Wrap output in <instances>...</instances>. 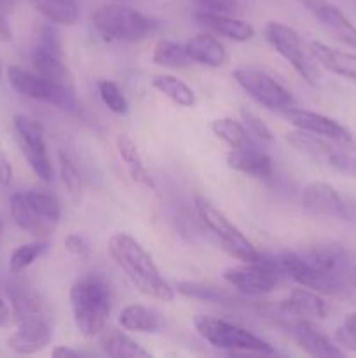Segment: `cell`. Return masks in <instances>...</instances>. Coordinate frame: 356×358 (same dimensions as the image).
<instances>
[{
  "label": "cell",
  "instance_id": "obj_1",
  "mask_svg": "<svg viewBox=\"0 0 356 358\" xmlns=\"http://www.w3.org/2000/svg\"><path fill=\"white\" fill-rule=\"evenodd\" d=\"M278 262L283 273L300 287L320 294H337L344 290L348 271V254L337 243H321L299 252H283Z\"/></svg>",
  "mask_w": 356,
  "mask_h": 358
},
{
  "label": "cell",
  "instance_id": "obj_2",
  "mask_svg": "<svg viewBox=\"0 0 356 358\" xmlns=\"http://www.w3.org/2000/svg\"><path fill=\"white\" fill-rule=\"evenodd\" d=\"M108 254L140 294L164 303L175 299V289L161 275L149 252L131 234L115 233L108 240Z\"/></svg>",
  "mask_w": 356,
  "mask_h": 358
},
{
  "label": "cell",
  "instance_id": "obj_3",
  "mask_svg": "<svg viewBox=\"0 0 356 358\" xmlns=\"http://www.w3.org/2000/svg\"><path fill=\"white\" fill-rule=\"evenodd\" d=\"M70 306L77 329L86 339L98 338L112 311V290L105 278L84 275L70 289Z\"/></svg>",
  "mask_w": 356,
  "mask_h": 358
},
{
  "label": "cell",
  "instance_id": "obj_4",
  "mask_svg": "<svg viewBox=\"0 0 356 358\" xmlns=\"http://www.w3.org/2000/svg\"><path fill=\"white\" fill-rule=\"evenodd\" d=\"M194 327L198 334L218 350L230 353H257V355H274L276 350L258 336L251 334L239 325L229 324L208 315H195Z\"/></svg>",
  "mask_w": 356,
  "mask_h": 358
},
{
  "label": "cell",
  "instance_id": "obj_5",
  "mask_svg": "<svg viewBox=\"0 0 356 358\" xmlns=\"http://www.w3.org/2000/svg\"><path fill=\"white\" fill-rule=\"evenodd\" d=\"M93 24L108 42H138L152 30V20L121 3H105L93 14Z\"/></svg>",
  "mask_w": 356,
  "mask_h": 358
},
{
  "label": "cell",
  "instance_id": "obj_6",
  "mask_svg": "<svg viewBox=\"0 0 356 358\" xmlns=\"http://www.w3.org/2000/svg\"><path fill=\"white\" fill-rule=\"evenodd\" d=\"M264 34L269 44L276 49V52L281 55L309 86H320L321 72L320 66H318V62L311 55L309 48L304 45L300 35L292 27H288L285 23H278V21H272V23H269L265 27Z\"/></svg>",
  "mask_w": 356,
  "mask_h": 358
},
{
  "label": "cell",
  "instance_id": "obj_7",
  "mask_svg": "<svg viewBox=\"0 0 356 358\" xmlns=\"http://www.w3.org/2000/svg\"><path fill=\"white\" fill-rule=\"evenodd\" d=\"M194 206L202 226L218 240V243L232 257L239 259L243 262H255L262 257V254L253 247V243L220 210H216L208 199L202 198V196H195Z\"/></svg>",
  "mask_w": 356,
  "mask_h": 358
},
{
  "label": "cell",
  "instance_id": "obj_8",
  "mask_svg": "<svg viewBox=\"0 0 356 358\" xmlns=\"http://www.w3.org/2000/svg\"><path fill=\"white\" fill-rule=\"evenodd\" d=\"M279 273H283L281 264L276 259L262 255L255 262H244L243 266H234L223 271V280L239 290L244 296H265L271 294L279 283Z\"/></svg>",
  "mask_w": 356,
  "mask_h": 358
},
{
  "label": "cell",
  "instance_id": "obj_9",
  "mask_svg": "<svg viewBox=\"0 0 356 358\" xmlns=\"http://www.w3.org/2000/svg\"><path fill=\"white\" fill-rule=\"evenodd\" d=\"M7 79H9L10 86L21 94V96L31 98V100L42 101V103L52 105L61 110H75L77 108V96L75 93L61 90V87L54 86L44 77H40L35 72H28V70L20 69V66L13 65L7 69Z\"/></svg>",
  "mask_w": 356,
  "mask_h": 358
},
{
  "label": "cell",
  "instance_id": "obj_10",
  "mask_svg": "<svg viewBox=\"0 0 356 358\" xmlns=\"http://www.w3.org/2000/svg\"><path fill=\"white\" fill-rule=\"evenodd\" d=\"M286 142L295 147L299 152L313 157V159L323 161L328 166L334 168L339 173L349 175L356 178V156L348 150L335 147L334 140L323 138V136L311 135L306 131H290L286 133Z\"/></svg>",
  "mask_w": 356,
  "mask_h": 358
},
{
  "label": "cell",
  "instance_id": "obj_11",
  "mask_svg": "<svg viewBox=\"0 0 356 358\" xmlns=\"http://www.w3.org/2000/svg\"><path fill=\"white\" fill-rule=\"evenodd\" d=\"M14 133H16V142L20 145L21 154L24 156L27 163L34 170V173L42 182L52 180V163L49 157L47 147H45L44 133L40 124L27 115H14Z\"/></svg>",
  "mask_w": 356,
  "mask_h": 358
},
{
  "label": "cell",
  "instance_id": "obj_12",
  "mask_svg": "<svg viewBox=\"0 0 356 358\" xmlns=\"http://www.w3.org/2000/svg\"><path fill=\"white\" fill-rule=\"evenodd\" d=\"M234 80L243 87L257 103L272 110H286L293 107V96L286 87H283L274 77L257 69H236L232 72Z\"/></svg>",
  "mask_w": 356,
  "mask_h": 358
},
{
  "label": "cell",
  "instance_id": "obj_13",
  "mask_svg": "<svg viewBox=\"0 0 356 358\" xmlns=\"http://www.w3.org/2000/svg\"><path fill=\"white\" fill-rule=\"evenodd\" d=\"M52 339V327L45 311L17 318V331L7 339V346L17 355L42 352Z\"/></svg>",
  "mask_w": 356,
  "mask_h": 358
},
{
  "label": "cell",
  "instance_id": "obj_14",
  "mask_svg": "<svg viewBox=\"0 0 356 358\" xmlns=\"http://www.w3.org/2000/svg\"><path fill=\"white\" fill-rule=\"evenodd\" d=\"M285 324H281L283 331L309 357L332 358L346 355V350H342L337 343L332 341L306 318H285Z\"/></svg>",
  "mask_w": 356,
  "mask_h": 358
},
{
  "label": "cell",
  "instance_id": "obj_15",
  "mask_svg": "<svg viewBox=\"0 0 356 358\" xmlns=\"http://www.w3.org/2000/svg\"><path fill=\"white\" fill-rule=\"evenodd\" d=\"M328 308L320 292L299 287L293 289L285 299L269 306V317H281V318H321L327 317Z\"/></svg>",
  "mask_w": 356,
  "mask_h": 358
},
{
  "label": "cell",
  "instance_id": "obj_16",
  "mask_svg": "<svg viewBox=\"0 0 356 358\" xmlns=\"http://www.w3.org/2000/svg\"><path fill=\"white\" fill-rule=\"evenodd\" d=\"M285 117L292 126L300 131L311 133V135L323 136V138L334 140L337 143H351L353 136L346 126L328 115L318 114V112L306 110V108L290 107L285 110Z\"/></svg>",
  "mask_w": 356,
  "mask_h": 358
},
{
  "label": "cell",
  "instance_id": "obj_17",
  "mask_svg": "<svg viewBox=\"0 0 356 358\" xmlns=\"http://www.w3.org/2000/svg\"><path fill=\"white\" fill-rule=\"evenodd\" d=\"M302 208L316 217H339L346 219L349 215V206L339 191L327 182H313L302 192Z\"/></svg>",
  "mask_w": 356,
  "mask_h": 358
},
{
  "label": "cell",
  "instance_id": "obj_18",
  "mask_svg": "<svg viewBox=\"0 0 356 358\" xmlns=\"http://www.w3.org/2000/svg\"><path fill=\"white\" fill-rule=\"evenodd\" d=\"M227 164L239 173L260 178V180H269L274 173V164H272L271 157L253 145L230 150L227 154Z\"/></svg>",
  "mask_w": 356,
  "mask_h": 358
},
{
  "label": "cell",
  "instance_id": "obj_19",
  "mask_svg": "<svg viewBox=\"0 0 356 358\" xmlns=\"http://www.w3.org/2000/svg\"><path fill=\"white\" fill-rule=\"evenodd\" d=\"M195 21L208 30L222 35V37L230 38L236 42H248L255 37V28L243 20H237L232 14H220V13H206V10H198L194 14Z\"/></svg>",
  "mask_w": 356,
  "mask_h": 358
},
{
  "label": "cell",
  "instance_id": "obj_20",
  "mask_svg": "<svg viewBox=\"0 0 356 358\" xmlns=\"http://www.w3.org/2000/svg\"><path fill=\"white\" fill-rule=\"evenodd\" d=\"M309 51L318 62V65L356 84V55L330 48V45L318 41L311 42Z\"/></svg>",
  "mask_w": 356,
  "mask_h": 358
},
{
  "label": "cell",
  "instance_id": "obj_21",
  "mask_svg": "<svg viewBox=\"0 0 356 358\" xmlns=\"http://www.w3.org/2000/svg\"><path fill=\"white\" fill-rule=\"evenodd\" d=\"M31 63H34L35 73H38L45 80L61 87V90L75 93V80H73V76L68 70V66L63 63L61 56L35 49L34 55H31Z\"/></svg>",
  "mask_w": 356,
  "mask_h": 358
},
{
  "label": "cell",
  "instance_id": "obj_22",
  "mask_svg": "<svg viewBox=\"0 0 356 358\" xmlns=\"http://www.w3.org/2000/svg\"><path fill=\"white\" fill-rule=\"evenodd\" d=\"M187 48V55L192 63H198L202 66H212V69H218L225 63L227 52L225 48L220 44L216 37L212 34H199L192 37L191 41L185 44Z\"/></svg>",
  "mask_w": 356,
  "mask_h": 358
},
{
  "label": "cell",
  "instance_id": "obj_23",
  "mask_svg": "<svg viewBox=\"0 0 356 358\" xmlns=\"http://www.w3.org/2000/svg\"><path fill=\"white\" fill-rule=\"evenodd\" d=\"M10 215H13L14 222L20 229H23L24 233L31 234L35 238H45L54 226L45 222L44 219L37 215L34 212L28 201L24 199L23 192H16V194L10 196Z\"/></svg>",
  "mask_w": 356,
  "mask_h": 358
},
{
  "label": "cell",
  "instance_id": "obj_24",
  "mask_svg": "<svg viewBox=\"0 0 356 358\" xmlns=\"http://www.w3.org/2000/svg\"><path fill=\"white\" fill-rule=\"evenodd\" d=\"M115 145H117L119 156H121V159L124 161L126 168H128L133 180H135L136 184H142L145 185V187L156 191V182H154V178L150 177L149 170H147L145 163H143L142 154H140L138 147H136V143L133 142L131 136L122 133V135H119L117 138H115Z\"/></svg>",
  "mask_w": 356,
  "mask_h": 358
},
{
  "label": "cell",
  "instance_id": "obj_25",
  "mask_svg": "<svg viewBox=\"0 0 356 358\" xmlns=\"http://www.w3.org/2000/svg\"><path fill=\"white\" fill-rule=\"evenodd\" d=\"M98 345L103 350L105 355L114 358H135V357H149V352L143 350L136 341H133L129 336L114 327H105L98 334Z\"/></svg>",
  "mask_w": 356,
  "mask_h": 358
},
{
  "label": "cell",
  "instance_id": "obj_26",
  "mask_svg": "<svg viewBox=\"0 0 356 358\" xmlns=\"http://www.w3.org/2000/svg\"><path fill=\"white\" fill-rule=\"evenodd\" d=\"M119 325L131 332H157L163 327L161 315L142 304H129L119 313Z\"/></svg>",
  "mask_w": 356,
  "mask_h": 358
},
{
  "label": "cell",
  "instance_id": "obj_27",
  "mask_svg": "<svg viewBox=\"0 0 356 358\" xmlns=\"http://www.w3.org/2000/svg\"><path fill=\"white\" fill-rule=\"evenodd\" d=\"M38 14L49 23L72 27L79 21V3L77 0H30Z\"/></svg>",
  "mask_w": 356,
  "mask_h": 358
},
{
  "label": "cell",
  "instance_id": "obj_28",
  "mask_svg": "<svg viewBox=\"0 0 356 358\" xmlns=\"http://www.w3.org/2000/svg\"><path fill=\"white\" fill-rule=\"evenodd\" d=\"M318 20L335 35L341 42L348 44L349 48L356 49V27L344 16L341 9L332 6L330 2L316 14Z\"/></svg>",
  "mask_w": 356,
  "mask_h": 358
},
{
  "label": "cell",
  "instance_id": "obj_29",
  "mask_svg": "<svg viewBox=\"0 0 356 358\" xmlns=\"http://www.w3.org/2000/svg\"><path fill=\"white\" fill-rule=\"evenodd\" d=\"M152 86L159 91L161 94H164L166 98H170L175 105L184 108H192L195 105V94L187 84L181 79L175 76H168V73H161V76H154Z\"/></svg>",
  "mask_w": 356,
  "mask_h": 358
},
{
  "label": "cell",
  "instance_id": "obj_30",
  "mask_svg": "<svg viewBox=\"0 0 356 358\" xmlns=\"http://www.w3.org/2000/svg\"><path fill=\"white\" fill-rule=\"evenodd\" d=\"M7 294H9L10 306H13L16 320L17 318L24 317V315L45 311L44 303L40 301L38 294L35 292L31 287H28L27 283H10V285L7 287Z\"/></svg>",
  "mask_w": 356,
  "mask_h": 358
},
{
  "label": "cell",
  "instance_id": "obj_31",
  "mask_svg": "<svg viewBox=\"0 0 356 358\" xmlns=\"http://www.w3.org/2000/svg\"><path fill=\"white\" fill-rule=\"evenodd\" d=\"M212 131L216 138L225 142L230 149H239V147L251 145L248 129L244 124L232 117H218L212 122Z\"/></svg>",
  "mask_w": 356,
  "mask_h": 358
},
{
  "label": "cell",
  "instance_id": "obj_32",
  "mask_svg": "<svg viewBox=\"0 0 356 358\" xmlns=\"http://www.w3.org/2000/svg\"><path fill=\"white\" fill-rule=\"evenodd\" d=\"M152 62L168 69H184L192 63L187 55V48L173 41L157 42L152 52Z\"/></svg>",
  "mask_w": 356,
  "mask_h": 358
},
{
  "label": "cell",
  "instance_id": "obj_33",
  "mask_svg": "<svg viewBox=\"0 0 356 358\" xmlns=\"http://www.w3.org/2000/svg\"><path fill=\"white\" fill-rule=\"evenodd\" d=\"M49 243L42 238H37V241H31V243L21 245L16 250L10 254L9 259V273L10 275H21L24 269L30 268L38 257L47 252Z\"/></svg>",
  "mask_w": 356,
  "mask_h": 358
},
{
  "label": "cell",
  "instance_id": "obj_34",
  "mask_svg": "<svg viewBox=\"0 0 356 358\" xmlns=\"http://www.w3.org/2000/svg\"><path fill=\"white\" fill-rule=\"evenodd\" d=\"M23 196L40 219H44L51 226H56L59 222V219H61V205H59L54 196L40 191H27L23 192Z\"/></svg>",
  "mask_w": 356,
  "mask_h": 358
},
{
  "label": "cell",
  "instance_id": "obj_35",
  "mask_svg": "<svg viewBox=\"0 0 356 358\" xmlns=\"http://www.w3.org/2000/svg\"><path fill=\"white\" fill-rule=\"evenodd\" d=\"M178 294L188 297V299L205 301V303H229L230 296L215 285L201 282H178L175 287Z\"/></svg>",
  "mask_w": 356,
  "mask_h": 358
},
{
  "label": "cell",
  "instance_id": "obj_36",
  "mask_svg": "<svg viewBox=\"0 0 356 358\" xmlns=\"http://www.w3.org/2000/svg\"><path fill=\"white\" fill-rule=\"evenodd\" d=\"M58 163H59V175H61V180L63 184H65L66 191H68L70 198H72L75 203H80L82 201L84 184L75 163H73V161L70 159L68 154L65 152H58Z\"/></svg>",
  "mask_w": 356,
  "mask_h": 358
},
{
  "label": "cell",
  "instance_id": "obj_37",
  "mask_svg": "<svg viewBox=\"0 0 356 358\" xmlns=\"http://www.w3.org/2000/svg\"><path fill=\"white\" fill-rule=\"evenodd\" d=\"M98 93H100L101 101L108 107V110H112L117 115H126L129 110L128 100H126L124 93L121 91V87L117 86V83L114 80L103 79L98 83Z\"/></svg>",
  "mask_w": 356,
  "mask_h": 358
},
{
  "label": "cell",
  "instance_id": "obj_38",
  "mask_svg": "<svg viewBox=\"0 0 356 358\" xmlns=\"http://www.w3.org/2000/svg\"><path fill=\"white\" fill-rule=\"evenodd\" d=\"M239 114H241V119H243L244 128L248 129L250 135H253L255 138H258L260 142L271 143L272 140H274V135H272L271 128H269V126L265 124V122L262 121L253 110H250L248 107H241Z\"/></svg>",
  "mask_w": 356,
  "mask_h": 358
},
{
  "label": "cell",
  "instance_id": "obj_39",
  "mask_svg": "<svg viewBox=\"0 0 356 358\" xmlns=\"http://www.w3.org/2000/svg\"><path fill=\"white\" fill-rule=\"evenodd\" d=\"M335 343L346 352H356V313L346 317L335 332Z\"/></svg>",
  "mask_w": 356,
  "mask_h": 358
},
{
  "label": "cell",
  "instance_id": "obj_40",
  "mask_svg": "<svg viewBox=\"0 0 356 358\" xmlns=\"http://www.w3.org/2000/svg\"><path fill=\"white\" fill-rule=\"evenodd\" d=\"M199 10L220 14H236L239 10L241 0H192Z\"/></svg>",
  "mask_w": 356,
  "mask_h": 358
},
{
  "label": "cell",
  "instance_id": "obj_41",
  "mask_svg": "<svg viewBox=\"0 0 356 358\" xmlns=\"http://www.w3.org/2000/svg\"><path fill=\"white\" fill-rule=\"evenodd\" d=\"M35 49H40V51L51 52V55L61 56V45H59L58 34H56L51 27H44L40 35H38L37 48Z\"/></svg>",
  "mask_w": 356,
  "mask_h": 358
},
{
  "label": "cell",
  "instance_id": "obj_42",
  "mask_svg": "<svg viewBox=\"0 0 356 358\" xmlns=\"http://www.w3.org/2000/svg\"><path fill=\"white\" fill-rule=\"evenodd\" d=\"M65 248L73 255V257L80 259V261H87L91 255L89 243H87L80 234L75 233L68 234V236L65 238Z\"/></svg>",
  "mask_w": 356,
  "mask_h": 358
},
{
  "label": "cell",
  "instance_id": "obj_43",
  "mask_svg": "<svg viewBox=\"0 0 356 358\" xmlns=\"http://www.w3.org/2000/svg\"><path fill=\"white\" fill-rule=\"evenodd\" d=\"M10 182H13V166L6 159V156H0V185L7 187L10 185Z\"/></svg>",
  "mask_w": 356,
  "mask_h": 358
},
{
  "label": "cell",
  "instance_id": "obj_44",
  "mask_svg": "<svg viewBox=\"0 0 356 358\" xmlns=\"http://www.w3.org/2000/svg\"><path fill=\"white\" fill-rule=\"evenodd\" d=\"M13 320V311H10L7 301L0 296V327H7Z\"/></svg>",
  "mask_w": 356,
  "mask_h": 358
},
{
  "label": "cell",
  "instance_id": "obj_45",
  "mask_svg": "<svg viewBox=\"0 0 356 358\" xmlns=\"http://www.w3.org/2000/svg\"><path fill=\"white\" fill-rule=\"evenodd\" d=\"M297 2H299L300 6L306 7V9H309L311 13H313L314 16H316V14L320 13V10L323 9L325 6H327L328 0H297Z\"/></svg>",
  "mask_w": 356,
  "mask_h": 358
},
{
  "label": "cell",
  "instance_id": "obj_46",
  "mask_svg": "<svg viewBox=\"0 0 356 358\" xmlns=\"http://www.w3.org/2000/svg\"><path fill=\"white\" fill-rule=\"evenodd\" d=\"M51 355L56 358H75V357L82 355V353L75 352V350H72V348H65V346H56V348H52Z\"/></svg>",
  "mask_w": 356,
  "mask_h": 358
},
{
  "label": "cell",
  "instance_id": "obj_47",
  "mask_svg": "<svg viewBox=\"0 0 356 358\" xmlns=\"http://www.w3.org/2000/svg\"><path fill=\"white\" fill-rule=\"evenodd\" d=\"M13 38V30H10L9 23H7L6 14L0 13V41H10Z\"/></svg>",
  "mask_w": 356,
  "mask_h": 358
},
{
  "label": "cell",
  "instance_id": "obj_48",
  "mask_svg": "<svg viewBox=\"0 0 356 358\" xmlns=\"http://www.w3.org/2000/svg\"><path fill=\"white\" fill-rule=\"evenodd\" d=\"M14 2H16V0H0V13L6 14V16H7V13L13 9Z\"/></svg>",
  "mask_w": 356,
  "mask_h": 358
},
{
  "label": "cell",
  "instance_id": "obj_49",
  "mask_svg": "<svg viewBox=\"0 0 356 358\" xmlns=\"http://www.w3.org/2000/svg\"><path fill=\"white\" fill-rule=\"evenodd\" d=\"M349 282L353 283V285L356 287V269H353V273H351V276H349Z\"/></svg>",
  "mask_w": 356,
  "mask_h": 358
},
{
  "label": "cell",
  "instance_id": "obj_50",
  "mask_svg": "<svg viewBox=\"0 0 356 358\" xmlns=\"http://www.w3.org/2000/svg\"><path fill=\"white\" fill-rule=\"evenodd\" d=\"M3 73V65H2V58H0V77H2Z\"/></svg>",
  "mask_w": 356,
  "mask_h": 358
},
{
  "label": "cell",
  "instance_id": "obj_51",
  "mask_svg": "<svg viewBox=\"0 0 356 358\" xmlns=\"http://www.w3.org/2000/svg\"><path fill=\"white\" fill-rule=\"evenodd\" d=\"M241 2H253V0H241Z\"/></svg>",
  "mask_w": 356,
  "mask_h": 358
},
{
  "label": "cell",
  "instance_id": "obj_52",
  "mask_svg": "<svg viewBox=\"0 0 356 358\" xmlns=\"http://www.w3.org/2000/svg\"><path fill=\"white\" fill-rule=\"evenodd\" d=\"M0 233H2V224H0Z\"/></svg>",
  "mask_w": 356,
  "mask_h": 358
}]
</instances>
